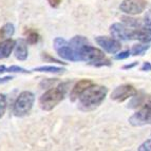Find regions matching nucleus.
Here are the masks:
<instances>
[{"instance_id": "nucleus-1", "label": "nucleus", "mask_w": 151, "mask_h": 151, "mask_svg": "<svg viewBox=\"0 0 151 151\" xmlns=\"http://www.w3.org/2000/svg\"><path fill=\"white\" fill-rule=\"evenodd\" d=\"M107 94H108V88L105 86L99 85H91L87 88L78 97L79 103L78 107L83 111H92L101 106V103L105 101Z\"/></svg>"}, {"instance_id": "nucleus-2", "label": "nucleus", "mask_w": 151, "mask_h": 151, "mask_svg": "<svg viewBox=\"0 0 151 151\" xmlns=\"http://www.w3.org/2000/svg\"><path fill=\"white\" fill-rule=\"evenodd\" d=\"M70 86L71 81H67V83H60L58 86L49 89L39 98L40 108L45 111L53 110L58 104L63 101V98L65 97V95L68 93Z\"/></svg>"}, {"instance_id": "nucleus-3", "label": "nucleus", "mask_w": 151, "mask_h": 151, "mask_svg": "<svg viewBox=\"0 0 151 151\" xmlns=\"http://www.w3.org/2000/svg\"><path fill=\"white\" fill-rule=\"evenodd\" d=\"M77 58L78 61H86L87 63L94 67L111 65V60L106 58L103 51L92 47L90 43L83 45L77 51Z\"/></svg>"}, {"instance_id": "nucleus-4", "label": "nucleus", "mask_w": 151, "mask_h": 151, "mask_svg": "<svg viewBox=\"0 0 151 151\" xmlns=\"http://www.w3.org/2000/svg\"><path fill=\"white\" fill-rule=\"evenodd\" d=\"M34 101H35V96L31 91H22L18 95L14 104V108H13L14 115L17 117H22L29 114L34 106Z\"/></svg>"}, {"instance_id": "nucleus-5", "label": "nucleus", "mask_w": 151, "mask_h": 151, "mask_svg": "<svg viewBox=\"0 0 151 151\" xmlns=\"http://www.w3.org/2000/svg\"><path fill=\"white\" fill-rule=\"evenodd\" d=\"M54 49L57 52L58 56L65 59L68 61H77V57L75 55V52L71 48L69 41H67L65 38L57 37L54 39Z\"/></svg>"}, {"instance_id": "nucleus-6", "label": "nucleus", "mask_w": 151, "mask_h": 151, "mask_svg": "<svg viewBox=\"0 0 151 151\" xmlns=\"http://www.w3.org/2000/svg\"><path fill=\"white\" fill-rule=\"evenodd\" d=\"M147 0H123L119 10L127 15H139L145 11Z\"/></svg>"}, {"instance_id": "nucleus-7", "label": "nucleus", "mask_w": 151, "mask_h": 151, "mask_svg": "<svg viewBox=\"0 0 151 151\" xmlns=\"http://www.w3.org/2000/svg\"><path fill=\"white\" fill-rule=\"evenodd\" d=\"M129 124L133 127H141L151 125V107L146 106L141 108L137 112L129 117Z\"/></svg>"}, {"instance_id": "nucleus-8", "label": "nucleus", "mask_w": 151, "mask_h": 151, "mask_svg": "<svg viewBox=\"0 0 151 151\" xmlns=\"http://www.w3.org/2000/svg\"><path fill=\"white\" fill-rule=\"evenodd\" d=\"M136 89L134 88L132 85L129 83H125V85H121V86L116 87L113 90V92L111 93V99L115 101H127L128 98H131L132 96H134L136 94Z\"/></svg>"}, {"instance_id": "nucleus-9", "label": "nucleus", "mask_w": 151, "mask_h": 151, "mask_svg": "<svg viewBox=\"0 0 151 151\" xmlns=\"http://www.w3.org/2000/svg\"><path fill=\"white\" fill-rule=\"evenodd\" d=\"M95 41L105 52L109 54H116L122 48L121 42L117 39L108 36H97L95 37Z\"/></svg>"}, {"instance_id": "nucleus-10", "label": "nucleus", "mask_w": 151, "mask_h": 151, "mask_svg": "<svg viewBox=\"0 0 151 151\" xmlns=\"http://www.w3.org/2000/svg\"><path fill=\"white\" fill-rule=\"evenodd\" d=\"M132 29L128 28L124 23H113L110 27V33L112 37L117 40H132Z\"/></svg>"}, {"instance_id": "nucleus-11", "label": "nucleus", "mask_w": 151, "mask_h": 151, "mask_svg": "<svg viewBox=\"0 0 151 151\" xmlns=\"http://www.w3.org/2000/svg\"><path fill=\"white\" fill-rule=\"evenodd\" d=\"M132 99L128 104L129 109H137L143 107L150 106L151 107V95L144 93V92H136L134 96H132Z\"/></svg>"}, {"instance_id": "nucleus-12", "label": "nucleus", "mask_w": 151, "mask_h": 151, "mask_svg": "<svg viewBox=\"0 0 151 151\" xmlns=\"http://www.w3.org/2000/svg\"><path fill=\"white\" fill-rule=\"evenodd\" d=\"M139 40L144 43L151 42V28L150 27H139L132 31V40Z\"/></svg>"}, {"instance_id": "nucleus-13", "label": "nucleus", "mask_w": 151, "mask_h": 151, "mask_svg": "<svg viewBox=\"0 0 151 151\" xmlns=\"http://www.w3.org/2000/svg\"><path fill=\"white\" fill-rule=\"evenodd\" d=\"M93 85V81L90 79H81L78 83H75V86L72 88V91L70 93V99L72 101H75L76 99H78V97L81 96V94L83 93V91L86 90L87 88Z\"/></svg>"}, {"instance_id": "nucleus-14", "label": "nucleus", "mask_w": 151, "mask_h": 151, "mask_svg": "<svg viewBox=\"0 0 151 151\" xmlns=\"http://www.w3.org/2000/svg\"><path fill=\"white\" fill-rule=\"evenodd\" d=\"M15 57L17 58L18 60L24 61L29 56V51H28V42L25 39H18L15 41Z\"/></svg>"}, {"instance_id": "nucleus-15", "label": "nucleus", "mask_w": 151, "mask_h": 151, "mask_svg": "<svg viewBox=\"0 0 151 151\" xmlns=\"http://www.w3.org/2000/svg\"><path fill=\"white\" fill-rule=\"evenodd\" d=\"M14 47H15V40L11 38H8L2 43H0V59L9 57L14 50Z\"/></svg>"}, {"instance_id": "nucleus-16", "label": "nucleus", "mask_w": 151, "mask_h": 151, "mask_svg": "<svg viewBox=\"0 0 151 151\" xmlns=\"http://www.w3.org/2000/svg\"><path fill=\"white\" fill-rule=\"evenodd\" d=\"M69 43H70L71 48L73 49V51L75 52V55H76V57H77V51L83 48V45H89V40L86 37L78 35V36H74V37L69 41ZM77 61H78V58H77Z\"/></svg>"}, {"instance_id": "nucleus-17", "label": "nucleus", "mask_w": 151, "mask_h": 151, "mask_svg": "<svg viewBox=\"0 0 151 151\" xmlns=\"http://www.w3.org/2000/svg\"><path fill=\"white\" fill-rule=\"evenodd\" d=\"M33 71L36 72H42V73H52V74H63L65 73V68H59V67H53V65H41L37 68L33 69Z\"/></svg>"}, {"instance_id": "nucleus-18", "label": "nucleus", "mask_w": 151, "mask_h": 151, "mask_svg": "<svg viewBox=\"0 0 151 151\" xmlns=\"http://www.w3.org/2000/svg\"><path fill=\"white\" fill-rule=\"evenodd\" d=\"M122 20H123L124 24L126 25V27H128V28L132 29V30L142 27L141 19H135V18L128 17V16H123V17H122Z\"/></svg>"}, {"instance_id": "nucleus-19", "label": "nucleus", "mask_w": 151, "mask_h": 151, "mask_svg": "<svg viewBox=\"0 0 151 151\" xmlns=\"http://www.w3.org/2000/svg\"><path fill=\"white\" fill-rule=\"evenodd\" d=\"M150 45H142V43H137V45H134L131 49V54L133 56H142L146 53L147 51L150 49Z\"/></svg>"}, {"instance_id": "nucleus-20", "label": "nucleus", "mask_w": 151, "mask_h": 151, "mask_svg": "<svg viewBox=\"0 0 151 151\" xmlns=\"http://www.w3.org/2000/svg\"><path fill=\"white\" fill-rule=\"evenodd\" d=\"M1 33L4 37H12L15 33V27L12 23H6L3 25V28L1 29Z\"/></svg>"}, {"instance_id": "nucleus-21", "label": "nucleus", "mask_w": 151, "mask_h": 151, "mask_svg": "<svg viewBox=\"0 0 151 151\" xmlns=\"http://www.w3.org/2000/svg\"><path fill=\"white\" fill-rule=\"evenodd\" d=\"M6 72H12V73H21V74H30L31 71L25 70L22 67L19 65H11L10 68H6Z\"/></svg>"}, {"instance_id": "nucleus-22", "label": "nucleus", "mask_w": 151, "mask_h": 151, "mask_svg": "<svg viewBox=\"0 0 151 151\" xmlns=\"http://www.w3.org/2000/svg\"><path fill=\"white\" fill-rule=\"evenodd\" d=\"M6 106H8V103H6V96L4 94L0 93V119L4 115L5 111H6Z\"/></svg>"}, {"instance_id": "nucleus-23", "label": "nucleus", "mask_w": 151, "mask_h": 151, "mask_svg": "<svg viewBox=\"0 0 151 151\" xmlns=\"http://www.w3.org/2000/svg\"><path fill=\"white\" fill-rule=\"evenodd\" d=\"M38 39H39V36H38L37 33H36L35 31H31V32L29 33L28 38H27V42H28L29 45H35V43L38 42Z\"/></svg>"}, {"instance_id": "nucleus-24", "label": "nucleus", "mask_w": 151, "mask_h": 151, "mask_svg": "<svg viewBox=\"0 0 151 151\" xmlns=\"http://www.w3.org/2000/svg\"><path fill=\"white\" fill-rule=\"evenodd\" d=\"M130 55H131V52L129 50L123 51V52H121V53L116 54V55L114 56V59H116V60H122V59H126V58H128Z\"/></svg>"}, {"instance_id": "nucleus-25", "label": "nucleus", "mask_w": 151, "mask_h": 151, "mask_svg": "<svg viewBox=\"0 0 151 151\" xmlns=\"http://www.w3.org/2000/svg\"><path fill=\"white\" fill-rule=\"evenodd\" d=\"M139 151H151V139H148V141L144 142L141 146L137 148Z\"/></svg>"}, {"instance_id": "nucleus-26", "label": "nucleus", "mask_w": 151, "mask_h": 151, "mask_svg": "<svg viewBox=\"0 0 151 151\" xmlns=\"http://www.w3.org/2000/svg\"><path fill=\"white\" fill-rule=\"evenodd\" d=\"M143 21H144V24L146 25V27H150L151 28V8L146 12V14L144 16Z\"/></svg>"}, {"instance_id": "nucleus-27", "label": "nucleus", "mask_w": 151, "mask_h": 151, "mask_svg": "<svg viewBox=\"0 0 151 151\" xmlns=\"http://www.w3.org/2000/svg\"><path fill=\"white\" fill-rule=\"evenodd\" d=\"M141 71H143V72H149V71H151V63L149 61H145L143 63V65H142Z\"/></svg>"}, {"instance_id": "nucleus-28", "label": "nucleus", "mask_w": 151, "mask_h": 151, "mask_svg": "<svg viewBox=\"0 0 151 151\" xmlns=\"http://www.w3.org/2000/svg\"><path fill=\"white\" fill-rule=\"evenodd\" d=\"M48 2L52 8H58L61 3V0H48Z\"/></svg>"}, {"instance_id": "nucleus-29", "label": "nucleus", "mask_w": 151, "mask_h": 151, "mask_svg": "<svg viewBox=\"0 0 151 151\" xmlns=\"http://www.w3.org/2000/svg\"><path fill=\"white\" fill-rule=\"evenodd\" d=\"M137 65H139V63H137V61H133L132 63H128V65H123V69H124V70H128V69L134 68V67H136Z\"/></svg>"}, {"instance_id": "nucleus-30", "label": "nucleus", "mask_w": 151, "mask_h": 151, "mask_svg": "<svg viewBox=\"0 0 151 151\" xmlns=\"http://www.w3.org/2000/svg\"><path fill=\"white\" fill-rule=\"evenodd\" d=\"M13 76H5V77H0V85H3V83H8V81H12L13 79Z\"/></svg>"}, {"instance_id": "nucleus-31", "label": "nucleus", "mask_w": 151, "mask_h": 151, "mask_svg": "<svg viewBox=\"0 0 151 151\" xmlns=\"http://www.w3.org/2000/svg\"><path fill=\"white\" fill-rule=\"evenodd\" d=\"M45 57H47V59H48L49 61H54V63H59V65H61V63H63V65H65V63H61L60 60H58V59H55V58L51 57V56H49L48 54H45Z\"/></svg>"}, {"instance_id": "nucleus-32", "label": "nucleus", "mask_w": 151, "mask_h": 151, "mask_svg": "<svg viewBox=\"0 0 151 151\" xmlns=\"http://www.w3.org/2000/svg\"><path fill=\"white\" fill-rule=\"evenodd\" d=\"M4 72H6V67L3 65H0V74L4 73Z\"/></svg>"}]
</instances>
